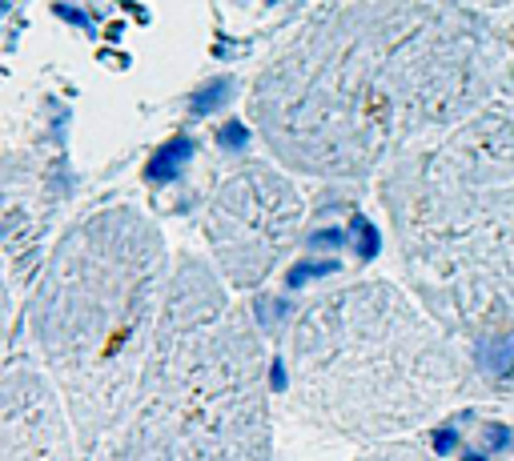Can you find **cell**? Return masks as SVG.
<instances>
[{"instance_id":"obj_10","label":"cell","mask_w":514,"mask_h":461,"mask_svg":"<svg viewBox=\"0 0 514 461\" xmlns=\"http://www.w3.org/2000/svg\"><path fill=\"white\" fill-rule=\"evenodd\" d=\"M270 381H273V389H286V361H273V369H270Z\"/></svg>"},{"instance_id":"obj_8","label":"cell","mask_w":514,"mask_h":461,"mask_svg":"<svg viewBox=\"0 0 514 461\" xmlns=\"http://www.w3.org/2000/svg\"><path fill=\"white\" fill-rule=\"evenodd\" d=\"M342 241H346V237L337 233V229H329V233H313V237H310V245H313V249H321V245H326V249H337V245H342Z\"/></svg>"},{"instance_id":"obj_5","label":"cell","mask_w":514,"mask_h":461,"mask_svg":"<svg viewBox=\"0 0 514 461\" xmlns=\"http://www.w3.org/2000/svg\"><path fill=\"white\" fill-rule=\"evenodd\" d=\"M354 241H358V257L362 261H370V257H378V249H382V237H378V229L370 225L366 217H354Z\"/></svg>"},{"instance_id":"obj_3","label":"cell","mask_w":514,"mask_h":461,"mask_svg":"<svg viewBox=\"0 0 514 461\" xmlns=\"http://www.w3.org/2000/svg\"><path fill=\"white\" fill-rule=\"evenodd\" d=\"M225 101H229V81H225V76H217V81H210L205 89H197V97H194V117H210V113L221 109Z\"/></svg>"},{"instance_id":"obj_6","label":"cell","mask_w":514,"mask_h":461,"mask_svg":"<svg viewBox=\"0 0 514 461\" xmlns=\"http://www.w3.org/2000/svg\"><path fill=\"white\" fill-rule=\"evenodd\" d=\"M217 141L225 145V149H245V141H249V129H245L241 121H229V125L217 133Z\"/></svg>"},{"instance_id":"obj_1","label":"cell","mask_w":514,"mask_h":461,"mask_svg":"<svg viewBox=\"0 0 514 461\" xmlns=\"http://www.w3.org/2000/svg\"><path fill=\"white\" fill-rule=\"evenodd\" d=\"M194 160V141H189L186 133L173 137V141H165L157 152H153L149 168H145V176H149L153 184H169V181H178L181 168Z\"/></svg>"},{"instance_id":"obj_9","label":"cell","mask_w":514,"mask_h":461,"mask_svg":"<svg viewBox=\"0 0 514 461\" xmlns=\"http://www.w3.org/2000/svg\"><path fill=\"white\" fill-rule=\"evenodd\" d=\"M57 17H65V20H73V25L89 28V17H84V12H76V9H65V4H57Z\"/></svg>"},{"instance_id":"obj_2","label":"cell","mask_w":514,"mask_h":461,"mask_svg":"<svg viewBox=\"0 0 514 461\" xmlns=\"http://www.w3.org/2000/svg\"><path fill=\"white\" fill-rule=\"evenodd\" d=\"M478 365L494 378H510L514 373V337H502V341H486L478 349Z\"/></svg>"},{"instance_id":"obj_4","label":"cell","mask_w":514,"mask_h":461,"mask_svg":"<svg viewBox=\"0 0 514 461\" xmlns=\"http://www.w3.org/2000/svg\"><path fill=\"white\" fill-rule=\"evenodd\" d=\"M334 269H337V261H297V265L289 269V277H286V289H302L305 281L326 277V273H334Z\"/></svg>"},{"instance_id":"obj_7","label":"cell","mask_w":514,"mask_h":461,"mask_svg":"<svg viewBox=\"0 0 514 461\" xmlns=\"http://www.w3.org/2000/svg\"><path fill=\"white\" fill-rule=\"evenodd\" d=\"M434 449H439V453H450V449H458V429L442 426L439 434H434Z\"/></svg>"}]
</instances>
